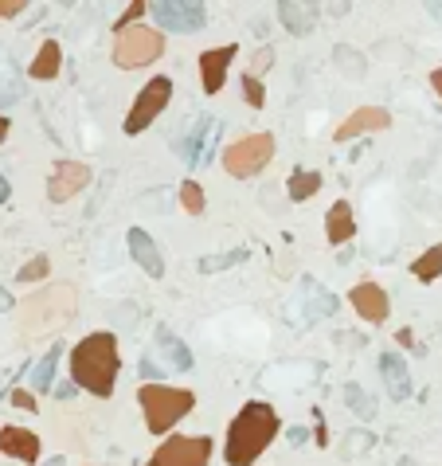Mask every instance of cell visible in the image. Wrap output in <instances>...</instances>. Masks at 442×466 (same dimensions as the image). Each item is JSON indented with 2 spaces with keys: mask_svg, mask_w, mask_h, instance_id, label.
Listing matches in <instances>:
<instances>
[{
  "mask_svg": "<svg viewBox=\"0 0 442 466\" xmlns=\"http://www.w3.org/2000/svg\"><path fill=\"white\" fill-rule=\"evenodd\" d=\"M153 20H157V32H200L208 24V8L204 5H188V0H161L153 5Z\"/></svg>",
  "mask_w": 442,
  "mask_h": 466,
  "instance_id": "cell-9",
  "label": "cell"
},
{
  "mask_svg": "<svg viewBox=\"0 0 442 466\" xmlns=\"http://www.w3.org/2000/svg\"><path fill=\"white\" fill-rule=\"evenodd\" d=\"M12 404H16V408H24V412H35V396H32V392H12Z\"/></svg>",
  "mask_w": 442,
  "mask_h": 466,
  "instance_id": "cell-33",
  "label": "cell"
},
{
  "mask_svg": "<svg viewBox=\"0 0 442 466\" xmlns=\"http://www.w3.org/2000/svg\"><path fill=\"white\" fill-rule=\"evenodd\" d=\"M59 357H63V345H52L43 357H40V365L32 368V388H35V396L40 392H52L55 385V368H59Z\"/></svg>",
  "mask_w": 442,
  "mask_h": 466,
  "instance_id": "cell-21",
  "label": "cell"
},
{
  "mask_svg": "<svg viewBox=\"0 0 442 466\" xmlns=\"http://www.w3.org/2000/svg\"><path fill=\"white\" fill-rule=\"evenodd\" d=\"M431 87H435V94L442 99V67H438V71H431Z\"/></svg>",
  "mask_w": 442,
  "mask_h": 466,
  "instance_id": "cell-36",
  "label": "cell"
},
{
  "mask_svg": "<svg viewBox=\"0 0 442 466\" xmlns=\"http://www.w3.org/2000/svg\"><path fill=\"white\" fill-rule=\"evenodd\" d=\"M5 138H8V118L0 114V141H5Z\"/></svg>",
  "mask_w": 442,
  "mask_h": 466,
  "instance_id": "cell-40",
  "label": "cell"
},
{
  "mask_svg": "<svg viewBox=\"0 0 442 466\" xmlns=\"http://www.w3.org/2000/svg\"><path fill=\"white\" fill-rule=\"evenodd\" d=\"M8 306H12V294L5 290V286H0V314H5V309H8Z\"/></svg>",
  "mask_w": 442,
  "mask_h": 466,
  "instance_id": "cell-39",
  "label": "cell"
},
{
  "mask_svg": "<svg viewBox=\"0 0 442 466\" xmlns=\"http://www.w3.org/2000/svg\"><path fill=\"white\" fill-rule=\"evenodd\" d=\"M239 262H247V247H235V251H227V255L200 259V274H216V271H227V267H239Z\"/></svg>",
  "mask_w": 442,
  "mask_h": 466,
  "instance_id": "cell-26",
  "label": "cell"
},
{
  "mask_svg": "<svg viewBox=\"0 0 442 466\" xmlns=\"http://www.w3.org/2000/svg\"><path fill=\"white\" fill-rule=\"evenodd\" d=\"M337 63L344 71H353V79H364V59L356 52H349V47H337Z\"/></svg>",
  "mask_w": 442,
  "mask_h": 466,
  "instance_id": "cell-29",
  "label": "cell"
},
{
  "mask_svg": "<svg viewBox=\"0 0 442 466\" xmlns=\"http://www.w3.org/2000/svg\"><path fill=\"white\" fill-rule=\"evenodd\" d=\"M126 243H129V255H134V262H141V271H146L149 279H161V274H165V259H161L157 243H153V235L141 232V228H129Z\"/></svg>",
  "mask_w": 442,
  "mask_h": 466,
  "instance_id": "cell-16",
  "label": "cell"
},
{
  "mask_svg": "<svg viewBox=\"0 0 442 466\" xmlns=\"http://www.w3.org/2000/svg\"><path fill=\"white\" fill-rule=\"evenodd\" d=\"M169 99H173V79H165V75L149 79L146 87H141V94L134 99V106H129L122 129H126L129 138H137L141 129H149L153 122H157V114L165 110V106H169Z\"/></svg>",
  "mask_w": 442,
  "mask_h": 466,
  "instance_id": "cell-7",
  "label": "cell"
},
{
  "mask_svg": "<svg viewBox=\"0 0 442 466\" xmlns=\"http://www.w3.org/2000/svg\"><path fill=\"white\" fill-rule=\"evenodd\" d=\"M212 439L208 435H173L165 439L161 451L146 466H208Z\"/></svg>",
  "mask_w": 442,
  "mask_h": 466,
  "instance_id": "cell-8",
  "label": "cell"
},
{
  "mask_svg": "<svg viewBox=\"0 0 442 466\" xmlns=\"http://www.w3.org/2000/svg\"><path fill=\"white\" fill-rule=\"evenodd\" d=\"M388 126H391V114L384 110V106H356V110L337 126V141H353V138H361V134L388 129Z\"/></svg>",
  "mask_w": 442,
  "mask_h": 466,
  "instance_id": "cell-12",
  "label": "cell"
},
{
  "mask_svg": "<svg viewBox=\"0 0 442 466\" xmlns=\"http://www.w3.org/2000/svg\"><path fill=\"white\" fill-rule=\"evenodd\" d=\"M137 400H141V412H146V427L153 435L169 432L176 420H184L196 408V392L169 388V385H141Z\"/></svg>",
  "mask_w": 442,
  "mask_h": 466,
  "instance_id": "cell-4",
  "label": "cell"
},
{
  "mask_svg": "<svg viewBox=\"0 0 442 466\" xmlns=\"http://www.w3.org/2000/svg\"><path fill=\"white\" fill-rule=\"evenodd\" d=\"M161 52H165V35L157 28H146V24H129V28L114 35V63L126 71L157 63Z\"/></svg>",
  "mask_w": 442,
  "mask_h": 466,
  "instance_id": "cell-5",
  "label": "cell"
},
{
  "mask_svg": "<svg viewBox=\"0 0 442 466\" xmlns=\"http://www.w3.org/2000/svg\"><path fill=\"white\" fill-rule=\"evenodd\" d=\"M212 126H216V122H212L208 114H200V118H196V129L188 134V141L181 146V157H184L188 165H200V146H204V134H208Z\"/></svg>",
  "mask_w": 442,
  "mask_h": 466,
  "instance_id": "cell-24",
  "label": "cell"
},
{
  "mask_svg": "<svg viewBox=\"0 0 442 466\" xmlns=\"http://www.w3.org/2000/svg\"><path fill=\"white\" fill-rule=\"evenodd\" d=\"M380 376H384V388L391 400H408L411 396V373H408V361L396 353H384L380 357Z\"/></svg>",
  "mask_w": 442,
  "mask_h": 466,
  "instance_id": "cell-17",
  "label": "cell"
},
{
  "mask_svg": "<svg viewBox=\"0 0 442 466\" xmlns=\"http://www.w3.org/2000/svg\"><path fill=\"white\" fill-rule=\"evenodd\" d=\"M153 353L161 357V376L165 373H188V368H193V349H188L173 329L153 333Z\"/></svg>",
  "mask_w": 442,
  "mask_h": 466,
  "instance_id": "cell-11",
  "label": "cell"
},
{
  "mask_svg": "<svg viewBox=\"0 0 442 466\" xmlns=\"http://www.w3.org/2000/svg\"><path fill=\"white\" fill-rule=\"evenodd\" d=\"M274 63V52H270V47H262V52H259V59H255V63H250V71H247V75L250 79H259L262 75V71H267Z\"/></svg>",
  "mask_w": 442,
  "mask_h": 466,
  "instance_id": "cell-32",
  "label": "cell"
},
{
  "mask_svg": "<svg viewBox=\"0 0 442 466\" xmlns=\"http://www.w3.org/2000/svg\"><path fill=\"white\" fill-rule=\"evenodd\" d=\"M431 16H435V20L442 24V5H431Z\"/></svg>",
  "mask_w": 442,
  "mask_h": 466,
  "instance_id": "cell-41",
  "label": "cell"
},
{
  "mask_svg": "<svg viewBox=\"0 0 442 466\" xmlns=\"http://www.w3.org/2000/svg\"><path fill=\"white\" fill-rule=\"evenodd\" d=\"M181 208L193 212V216H200V212H204V188H200L196 181H184V185H181Z\"/></svg>",
  "mask_w": 442,
  "mask_h": 466,
  "instance_id": "cell-27",
  "label": "cell"
},
{
  "mask_svg": "<svg viewBox=\"0 0 442 466\" xmlns=\"http://www.w3.org/2000/svg\"><path fill=\"white\" fill-rule=\"evenodd\" d=\"M278 20L290 35H309L317 24V5H297V0H282L278 5Z\"/></svg>",
  "mask_w": 442,
  "mask_h": 466,
  "instance_id": "cell-18",
  "label": "cell"
},
{
  "mask_svg": "<svg viewBox=\"0 0 442 466\" xmlns=\"http://www.w3.org/2000/svg\"><path fill=\"white\" fill-rule=\"evenodd\" d=\"M325 235H329V243H333V247L349 243V239L356 235V220H353L349 200H337V204L329 208V216H325Z\"/></svg>",
  "mask_w": 442,
  "mask_h": 466,
  "instance_id": "cell-19",
  "label": "cell"
},
{
  "mask_svg": "<svg viewBox=\"0 0 442 466\" xmlns=\"http://www.w3.org/2000/svg\"><path fill=\"white\" fill-rule=\"evenodd\" d=\"M146 12H149V5H141V0H134V5H129V8L122 12V20H118V32L129 28V24H134L137 16H146Z\"/></svg>",
  "mask_w": 442,
  "mask_h": 466,
  "instance_id": "cell-31",
  "label": "cell"
},
{
  "mask_svg": "<svg viewBox=\"0 0 442 466\" xmlns=\"http://www.w3.org/2000/svg\"><path fill=\"white\" fill-rule=\"evenodd\" d=\"M8 196H12V185L5 181V173H0V204H5V200H8Z\"/></svg>",
  "mask_w": 442,
  "mask_h": 466,
  "instance_id": "cell-37",
  "label": "cell"
},
{
  "mask_svg": "<svg viewBox=\"0 0 442 466\" xmlns=\"http://www.w3.org/2000/svg\"><path fill=\"white\" fill-rule=\"evenodd\" d=\"M306 290H309V309H306L309 318H329L333 309H337V298H333V294L325 290V286L306 282Z\"/></svg>",
  "mask_w": 442,
  "mask_h": 466,
  "instance_id": "cell-25",
  "label": "cell"
},
{
  "mask_svg": "<svg viewBox=\"0 0 442 466\" xmlns=\"http://www.w3.org/2000/svg\"><path fill=\"white\" fill-rule=\"evenodd\" d=\"M411 274L419 282H435L438 274H442V243H435L431 251H423V255L411 262Z\"/></svg>",
  "mask_w": 442,
  "mask_h": 466,
  "instance_id": "cell-23",
  "label": "cell"
},
{
  "mask_svg": "<svg viewBox=\"0 0 442 466\" xmlns=\"http://www.w3.org/2000/svg\"><path fill=\"white\" fill-rule=\"evenodd\" d=\"M270 157H274V138L270 134H247L223 149V169L231 173L235 181H247V176L267 169Z\"/></svg>",
  "mask_w": 442,
  "mask_h": 466,
  "instance_id": "cell-6",
  "label": "cell"
},
{
  "mask_svg": "<svg viewBox=\"0 0 442 466\" xmlns=\"http://www.w3.org/2000/svg\"><path fill=\"white\" fill-rule=\"evenodd\" d=\"M239 55L235 43H223V47H212V52L200 55V75H204V94H220L223 90V79H227V67L231 59Z\"/></svg>",
  "mask_w": 442,
  "mask_h": 466,
  "instance_id": "cell-15",
  "label": "cell"
},
{
  "mask_svg": "<svg viewBox=\"0 0 442 466\" xmlns=\"http://www.w3.org/2000/svg\"><path fill=\"white\" fill-rule=\"evenodd\" d=\"M16 12H24V0H0V20L16 16Z\"/></svg>",
  "mask_w": 442,
  "mask_h": 466,
  "instance_id": "cell-35",
  "label": "cell"
},
{
  "mask_svg": "<svg viewBox=\"0 0 442 466\" xmlns=\"http://www.w3.org/2000/svg\"><path fill=\"white\" fill-rule=\"evenodd\" d=\"M59 63H63V52H59V43H55V40H47L40 52H35L32 67H28V75H32V79H40V82H47V79H55V75H59Z\"/></svg>",
  "mask_w": 442,
  "mask_h": 466,
  "instance_id": "cell-20",
  "label": "cell"
},
{
  "mask_svg": "<svg viewBox=\"0 0 442 466\" xmlns=\"http://www.w3.org/2000/svg\"><path fill=\"white\" fill-rule=\"evenodd\" d=\"M90 185V169L82 161H59L52 181H47V200L52 204H67L71 196H79Z\"/></svg>",
  "mask_w": 442,
  "mask_h": 466,
  "instance_id": "cell-10",
  "label": "cell"
},
{
  "mask_svg": "<svg viewBox=\"0 0 442 466\" xmlns=\"http://www.w3.org/2000/svg\"><path fill=\"white\" fill-rule=\"evenodd\" d=\"M55 396H59V400H71V396H75V385H63V388H55Z\"/></svg>",
  "mask_w": 442,
  "mask_h": 466,
  "instance_id": "cell-38",
  "label": "cell"
},
{
  "mask_svg": "<svg viewBox=\"0 0 442 466\" xmlns=\"http://www.w3.org/2000/svg\"><path fill=\"white\" fill-rule=\"evenodd\" d=\"M79 309V298H75V286L67 282H55L47 290L32 294L28 302L20 306V333L24 338H43V333H55L59 326H67Z\"/></svg>",
  "mask_w": 442,
  "mask_h": 466,
  "instance_id": "cell-3",
  "label": "cell"
},
{
  "mask_svg": "<svg viewBox=\"0 0 442 466\" xmlns=\"http://www.w3.org/2000/svg\"><path fill=\"white\" fill-rule=\"evenodd\" d=\"M349 400H353V408H356V412L368 415V400L361 396V385H349Z\"/></svg>",
  "mask_w": 442,
  "mask_h": 466,
  "instance_id": "cell-34",
  "label": "cell"
},
{
  "mask_svg": "<svg viewBox=\"0 0 442 466\" xmlns=\"http://www.w3.org/2000/svg\"><path fill=\"white\" fill-rule=\"evenodd\" d=\"M118 368H122V357H118L114 333H90L71 349V380H75V388L90 392L99 400L114 396Z\"/></svg>",
  "mask_w": 442,
  "mask_h": 466,
  "instance_id": "cell-2",
  "label": "cell"
},
{
  "mask_svg": "<svg viewBox=\"0 0 442 466\" xmlns=\"http://www.w3.org/2000/svg\"><path fill=\"white\" fill-rule=\"evenodd\" d=\"M243 94H247V102L255 106V110H262V106H267V90H262V82H259V79L243 75Z\"/></svg>",
  "mask_w": 442,
  "mask_h": 466,
  "instance_id": "cell-30",
  "label": "cell"
},
{
  "mask_svg": "<svg viewBox=\"0 0 442 466\" xmlns=\"http://www.w3.org/2000/svg\"><path fill=\"white\" fill-rule=\"evenodd\" d=\"M47 271H52V262L43 255H35L28 267H20V282H40V279H47Z\"/></svg>",
  "mask_w": 442,
  "mask_h": 466,
  "instance_id": "cell-28",
  "label": "cell"
},
{
  "mask_svg": "<svg viewBox=\"0 0 442 466\" xmlns=\"http://www.w3.org/2000/svg\"><path fill=\"white\" fill-rule=\"evenodd\" d=\"M321 188V173L317 169H294L290 181H286V193H290L294 204H302V200H309Z\"/></svg>",
  "mask_w": 442,
  "mask_h": 466,
  "instance_id": "cell-22",
  "label": "cell"
},
{
  "mask_svg": "<svg viewBox=\"0 0 442 466\" xmlns=\"http://www.w3.org/2000/svg\"><path fill=\"white\" fill-rule=\"evenodd\" d=\"M278 412L262 400H250L239 408V415L227 427V443H223V459L227 466H255V459L274 443L278 435Z\"/></svg>",
  "mask_w": 442,
  "mask_h": 466,
  "instance_id": "cell-1",
  "label": "cell"
},
{
  "mask_svg": "<svg viewBox=\"0 0 442 466\" xmlns=\"http://www.w3.org/2000/svg\"><path fill=\"white\" fill-rule=\"evenodd\" d=\"M349 302H353V309H356V314H361L364 321H388V314H391L388 290H384V286H376V282L353 286V290H349Z\"/></svg>",
  "mask_w": 442,
  "mask_h": 466,
  "instance_id": "cell-13",
  "label": "cell"
},
{
  "mask_svg": "<svg viewBox=\"0 0 442 466\" xmlns=\"http://www.w3.org/2000/svg\"><path fill=\"white\" fill-rule=\"evenodd\" d=\"M0 451H5L8 459H16V462H40V435L28 432V427H16V423H8V427H0Z\"/></svg>",
  "mask_w": 442,
  "mask_h": 466,
  "instance_id": "cell-14",
  "label": "cell"
}]
</instances>
